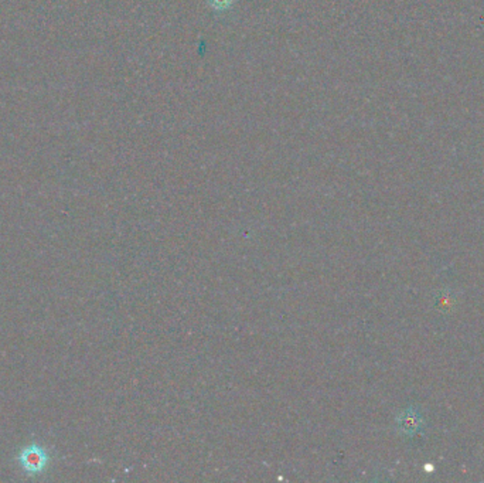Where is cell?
Here are the masks:
<instances>
[{
  "label": "cell",
  "instance_id": "cell-1",
  "mask_svg": "<svg viewBox=\"0 0 484 483\" xmlns=\"http://www.w3.org/2000/svg\"><path fill=\"white\" fill-rule=\"evenodd\" d=\"M18 460L27 473H40L45 467L48 456L42 448L31 445L21 450Z\"/></svg>",
  "mask_w": 484,
  "mask_h": 483
}]
</instances>
